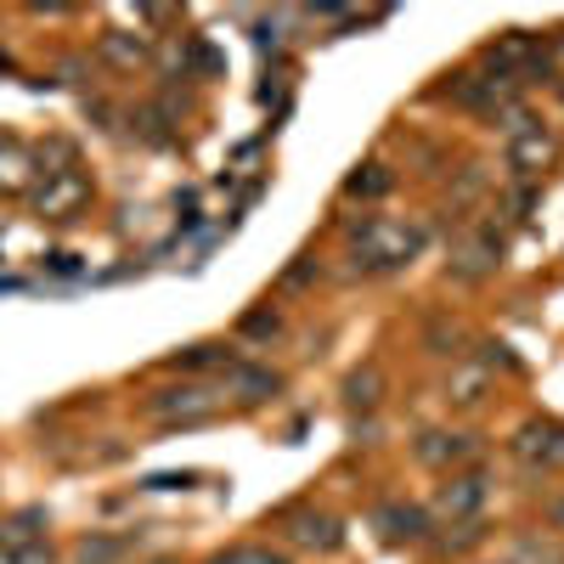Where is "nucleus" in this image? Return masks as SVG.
<instances>
[{
  "label": "nucleus",
  "instance_id": "5701e85b",
  "mask_svg": "<svg viewBox=\"0 0 564 564\" xmlns=\"http://www.w3.org/2000/svg\"><path fill=\"white\" fill-rule=\"evenodd\" d=\"M12 564H52V547H45V542H29V547L12 553Z\"/></svg>",
  "mask_w": 564,
  "mask_h": 564
},
{
  "label": "nucleus",
  "instance_id": "393cba45",
  "mask_svg": "<svg viewBox=\"0 0 564 564\" xmlns=\"http://www.w3.org/2000/svg\"><path fill=\"white\" fill-rule=\"evenodd\" d=\"M547 520H553V525H564V497H558V502L547 508Z\"/></svg>",
  "mask_w": 564,
  "mask_h": 564
},
{
  "label": "nucleus",
  "instance_id": "423d86ee",
  "mask_svg": "<svg viewBox=\"0 0 564 564\" xmlns=\"http://www.w3.org/2000/svg\"><path fill=\"white\" fill-rule=\"evenodd\" d=\"M475 457H480V441L463 435V430H430V435H417V463L446 468V475H457V468L475 463Z\"/></svg>",
  "mask_w": 564,
  "mask_h": 564
},
{
  "label": "nucleus",
  "instance_id": "412c9836",
  "mask_svg": "<svg viewBox=\"0 0 564 564\" xmlns=\"http://www.w3.org/2000/svg\"><path fill=\"white\" fill-rule=\"evenodd\" d=\"M480 350H486V356H480V367H486V372H491V367H520V361L508 356V345H502V339H486Z\"/></svg>",
  "mask_w": 564,
  "mask_h": 564
},
{
  "label": "nucleus",
  "instance_id": "39448f33",
  "mask_svg": "<svg viewBox=\"0 0 564 564\" xmlns=\"http://www.w3.org/2000/svg\"><path fill=\"white\" fill-rule=\"evenodd\" d=\"M85 198H90V181L68 164V170H45V186H40V198H34V204H40L45 220H68Z\"/></svg>",
  "mask_w": 564,
  "mask_h": 564
},
{
  "label": "nucleus",
  "instance_id": "a211bd4d",
  "mask_svg": "<svg viewBox=\"0 0 564 564\" xmlns=\"http://www.w3.org/2000/svg\"><path fill=\"white\" fill-rule=\"evenodd\" d=\"M119 553H124V542H113V536H90V542H79L74 564H113Z\"/></svg>",
  "mask_w": 564,
  "mask_h": 564
},
{
  "label": "nucleus",
  "instance_id": "f03ea898",
  "mask_svg": "<svg viewBox=\"0 0 564 564\" xmlns=\"http://www.w3.org/2000/svg\"><path fill=\"white\" fill-rule=\"evenodd\" d=\"M553 153H558V135H553L547 124H536V119H513V124H508L502 159H508V170L520 175V181H536V175L553 164Z\"/></svg>",
  "mask_w": 564,
  "mask_h": 564
},
{
  "label": "nucleus",
  "instance_id": "6ab92c4d",
  "mask_svg": "<svg viewBox=\"0 0 564 564\" xmlns=\"http://www.w3.org/2000/svg\"><path fill=\"white\" fill-rule=\"evenodd\" d=\"M243 334H249V339H276V334H282V316H276V311H249V316H243Z\"/></svg>",
  "mask_w": 564,
  "mask_h": 564
},
{
  "label": "nucleus",
  "instance_id": "9d476101",
  "mask_svg": "<svg viewBox=\"0 0 564 564\" xmlns=\"http://www.w3.org/2000/svg\"><path fill=\"white\" fill-rule=\"evenodd\" d=\"M372 525H379V536L384 542H423V536H430V513H423V508H412V502H384L379 513H372Z\"/></svg>",
  "mask_w": 564,
  "mask_h": 564
},
{
  "label": "nucleus",
  "instance_id": "2eb2a0df",
  "mask_svg": "<svg viewBox=\"0 0 564 564\" xmlns=\"http://www.w3.org/2000/svg\"><path fill=\"white\" fill-rule=\"evenodd\" d=\"M379 395H384V372H379V367L350 372V384H345V401H350V406H379Z\"/></svg>",
  "mask_w": 564,
  "mask_h": 564
},
{
  "label": "nucleus",
  "instance_id": "0eeeda50",
  "mask_svg": "<svg viewBox=\"0 0 564 564\" xmlns=\"http://www.w3.org/2000/svg\"><path fill=\"white\" fill-rule=\"evenodd\" d=\"M282 531H289V542L316 547V553H334L345 542L339 520H334V513H322V508H289V513H282Z\"/></svg>",
  "mask_w": 564,
  "mask_h": 564
},
{
  "label": "nucleus",
  "instance_id": "f8f14e48",
  "mask_svg": "<svg viewBox=\"0 0 564 564\" xmlns=\"http://www.w3.org/2000/svg\"><path fill=\"white\" fill-rule=\"evenodd\" d=\"M486 390H491V372L480 361H457L452 367V379H446V401L452 406H480Z\"/></svg>",
  "mask_w": 564,
  "mask_h": 564
},
{
  "label": "nucleus",
  "instance_id": "dca6fc26",
  "mask_svg": "<svg viewBox=\"0 0 564 564\" xmlns=\"http://www.w3.org/2000/svg\"><path fill=\"white\" fill-rule=\"evenodd\" d=\"M23 175H29V153L18 148L12 135H0V186H7V193H18Z\"/></svg>",
  "mask_w": 564,
  "mask_h": 564
},
{
  "label": "nucleus",
  "instance_id": "4be33fe9",
  "mask_svg": "<svg viewBox=\"0 0 564 564\" xmlns=\"http://www.w3.org/2000/svg\"><path fill=\"white\" fill-rule=\"evenodd\" d=\"M226 356H220V345H193L186 350V367H220Z\"/></svg>",
  "mask_w": 564,
  "mask_h": 564
},
{
  "label": "nucleus",
  "instance_id": "7ed1b4c3",
  "mask_svg": "<svg viewBox=\"0 0 564 564\" xmlns=\"http://www.w3.org/2000/svg\"><path fill=\"white\" fill-rule=\"evenodd\" d=\"M480 508H486V475H480V468H457V475L441 480V491H435V513H441V520L463 525V520H480Z\"/></svg>",
  "mask_w": 564,
  "mask_h": 564
},
{
  "label": "nucleus",
  "instance_id": "a878e982",
  "mask_svg": "<svg viewBox=\"0 0 564 564\" xmlns=\"http://www.w3.org/2000/svg\"><path fill=\"white\" fill-rule=\"evenodd\" d=\"M153 564H181V558H153Z\"/></svg>",
  "mask_w": 564,
  "mask_h": 564
},
{
  "label": "nucleus",
  "instance_id": "f3484780",
  "mask_svg": "<svg viewBox=\"0 0 564 564\" xmlns=\"http://www.w3.org/2000/svg\"><path fill=\"white\" fill-rule=\"evenodd\" d=\"M513 564H564V547L553 536H520L513 547Z\"/></svg>",
  "mask_w": 564,
  "mask_h": 564
},
{
  "label": "nucleus",
  "instance_id": "4468645a",
  "mask_svg": "<svg viewBox=\"0 0 564 564\" xmlns=\"http://www.w3.org/2000/svg\"><path fill=\"white\" fill-rule=\"evenodd\" d=\"M390 186H395V175H390L384 164H361V170L345 181V193H350V198H384Z\"/></svg>",
  "mask_w": 564,
  "mask_h": 564
},
{
  "label": "nucleus",
  "instance_id": "6e6552de",
  "mask_svg": "<svg viewBox=\"0 0 564 564\" xmlns=\"http://www.w3.org/2000/svg\"><path fill=\"white\" fill-rule=\"evenodd\" d=\"M497 260H502V238H491V231H463L457 249H452V271H457L463 282L486 276Z\"/></svg>",
  "mask_w": 564,
  "mask_h": 564
},
{
  "label": "nucleus",
  "instance_id": "f257e3e1",
  "mask_svg": "<svg viewBox=\"0 0 564 564\" xmlns=\"http://www.w3.org/2000/svg\"><path fill=\"white\" fill-rule=\"evenodd\" d=\"M356 243H361V265L367 271H395V265H406L412 254H417V231H406V226H390V220H361L356 226Z\"/></svg>",
  "mask_w": 564,
  "mask_h": 564
},
{
  "label": "nucleus",
  "instance_id": "20e7f679",
  "mask_svg": "<svg viewBox=\"0 0 564 564\" xmlns=\"http://www.w3.org/2000/svg\"><path fill=\"white\" fill-rule=\"evenodd\" d=\"M148 412L164 417V423H204V417L220 412V395L204 390V384H181V390H159V395L148 401Z\"/></svg>",
  "mask_w": 564,
  "mask_h": 564
},
{
  "label": "nucleus",
  "instance_id": "9b49d317",
  "mask_svg": "<svg viewBox=\"0 0 564 564\" xmlns=\"http://www.w3.org/2000/svg\"><path fill=\"white\" fill-rule=\"evenodd\" d=\"M486 63L497 68V79H513V74H536V40H531V34H508V40L486 45Z\"/></svg>",
  "mask_w": 564,
  "mask_h": 564
},
{
  "label": "nucleus",
  "instance_id": "aec40b11",
  "mask_svg": "<svg viewBox=\"0 0 564 564\" xmlns=\"http://www.w3.org/2000/svg\"><path fill=\"white\" fill-rule=\"evenodd\" d=\"M457 339H463V327H452V322H435L430 327V350L435 356H446V345H457Z\"/></svg>",
  "mask_w": 564,
  "mask_h": 564
},
{
  "label": "nucleus",
  "instance_id": "1a4fd4ad",
  "mask_svg": "<svg viewBox=\"0 0 564 564\" xmlns=\"http://www.w3.org/2000/svg\"><path fill=\"white\" fill-rule=\"evenodd\" d=\"M282 390V379L271 367H254V361H226V395H238L243 406H260Z\"/></svg>",
  "mask_w": 564,
  "mask_h": 564
},
{
  "label": "nucleus",
  "instance_id": "b1692460",
  "mask_svg": "<svg viewBox=\"0 0 564 564\" xmlns=\"http://www.w3.org/2000/svg\"><path fill=\"white\" fill-rule=\"evenodd\" d=\"M243 564H289V558H276V553H243Z\"/></svg>",
  "mask_w": 564,
  "mask_h": 564
},
{
  "label": "nucleus",
  "instance_id": "ddd939ff",
  "mask_svg": "<svg viewBox=\"0 0 564 564\" xmlns=\"http://www.w3.org/2000/svg\"><path fill=\"white\" fill-rule=\"evenodd\" d=\"M97 52H102L113 68H135V63H148V40H135V34H124V29H108V34L97 40Z\"/></svg>",
  "mask_w": 564,
  "mask_h": 564
}]
</instances>
